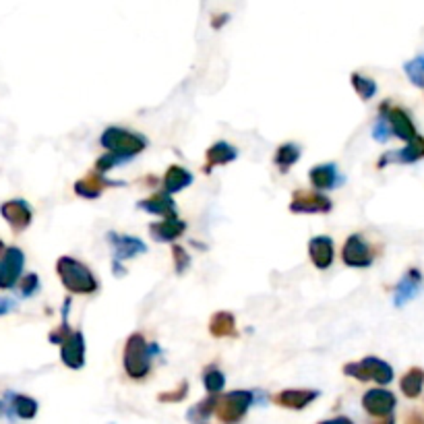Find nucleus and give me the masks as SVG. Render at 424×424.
I'll use <instances>...</instances> for the list:
<instances>
[{
  "label": "nucleus",
  "instance_id": "nucleus-23",
  "mask_svg": "<svg viewBox=\"0 0 424 424\" xmlns=\"http://www.w3.org/2000/svg\"><path fill=\"white\" fill-rule=\"evenodd\" d=\"M192 183V174L183 165H170L164 176V189L168 195L187 189Z\"/></svg>",
  "mask_w": 424,
  "mask_h": 424
},
{
  "label": "nucleus",
  "instance_id": "nucleus-7",
  "mask_svg": "<svg viewBox=\"0 0 424 424\" xmlns=\"http://www.w3.org/2000/svg\"><path fill=\"white\" fill-rule=\"evenodd\" d=\"M379 116L387 118V122H389V126H391V133H393L398 139H401V141L410 143L418 137L412 118H410V114H408L403 108L391 106L389 102H383V104H381V110H379Z\"/></svg>",
  "mask_w": 424,
  "mask_h": 424
},
{
  "label": "nucleus",
  "instance_id": "nucleus-35",
  "mask_svg": "<svg viewBox=\"0 0 424 424\" xmlns=\"http://www.w3.org/2000/svg\"><path fill=\"white\" fill-rule=\"evenodd\" d=\"M373 137H375L379 143H385L391 137V126H389V122H387V118L385 116L377 118V122H375V126H373Z\"/></svg>",
  "mask_w": 424,
  "mask_h": 424
},
{
  "label": "nucleus",
  "instance_id": "nucleus-28",
  "mask_svg": "<svg viewBox=\"0 0 424 424\" xmlns=\"http://www.w3.org/2000/svg\"><path fill=\"white\" fill-rule=\"evenodd\" d=\"M217 400H219L217 396H210V398H205L203 401H199L197 406H192L189 410L190 423H203V420H207L213 412H215V408H217Z\"/></svg>",
  "mask_w": 424,
  "mask_h": 424
},
{
  "label": "nucleus",
  "instance_id": "nucleus-12",
  "mask_svg": "<svg viewBox=\"0 0 424 424\" xmlns=\"http://www.w3.org/2000/svg\"><path fill=\"white\" fill-rule=\"evenodd\" d=\"M60 358L72 371L83 369V364H85V337H83L81 331H72L71 335L60 344Z\"/></svg>",
  "mask_w": 424,
  "mask_h": 424
},
{
  "label": "nucleus",
  "instance_id": "nucleus-37",
  "mask_svg": "<svg viewBox=\"0 0 424 424\" xmlns=\"http://www.w3.org/2000/svg\"><path fill=\"white\" fill-rule=\"evenodd\" d=\"M15 307H17V303H15L13 298H0V317H2V315H9Z\"/></svg>",
  "mask_w": 424,
  "mask_h": 424
},
{
  "label": "nucleus",
  "instance_id": "nucleus-29",
  "mask_svg": "<svg viewBox=\"0 0 424 424\" xmlns=\"http://www.w3.org/2000/svg\"><path fill=\"white\" fill-rule=\"evenodd\" d=\"M203 385H205V389H207L210 396H219V391L226 387V377H224V373L217 366L212 364L203 373Z\"/></svg>",
  "mask_w": 424,
  "mask_h": 424
},
{
  "label": "nucleus",
  "instance_id": "nucleus-18",
  "mask_svg": "<svg viewBox=\"0 0 424 424\" xmlns=\"http://www.w3.org/2000/svg\"><path fill=\"white\" fill-rule=\"evenodd\" d=\"M420 286H423V273L418 269H408L396 288V305L403 307L408 300H412L418 294Z\"/></svg>",
  "mask_w": 424,
  "mask_h": 424
},
{
  "label": "nucleus",
  "instance_id": "nucleus-19",
  "mask_svg": "<svg viewBox=\"0 0 424 424\" xmlns=\"http://www.w3.org/2000/svg\"><path fill=\"white\" fill-rule=\"evenodd\" d=\"M308 178H310V183H312L315 189L321 190L335 189V187H339V183H342V176H339L337 168L333 164L315 165V168L308 172Z\"/></svg>",
  "mask_w": 424,
  "mask_h": 424
},
{
  "label": "nucleus",
  "instance_id": "nucleus-24",
  "mask_svg": "<svg viewBox=\"0 0 424 424\" xmlns=\"http://www.w3.org/2000/svg\"><path fill=\"white\" fill-rule=\"evenodd\" d=\"M401 393L410 400H416L424 389V371L420 366H412L400 381Z\"/></svg>",
  "mask_w": 424,
  "mask_h": 424
},
{
  "label": "nucleus",
  "instance_id": "nucleus-10",
  "mask_svg": "<svg viewBox=\"0 0 424 424\" xmlns=\"http://www.w3.org/2000/svg\"><path fill=\"white\" fill-rule=\"evenodd\" d=\"M0 213L9 222V226L13 228L15 234H19V232H23L25 228H29V224L33 219V212H31L29 203L23 201V199H11V201L2 203Z\"/></svg>",
  "mask_w": 424,
  "mask_h": 424
},
{
  "label": "nucleus",
  "instance_id": "nucleus-43",
  "mask_svg": "<svg viewBox=\"0 0 424 424\" xmlns=\"http://www.w3.org/2000/svg\"><path fill=\"white\" fill-rule=\"evenodd\" d=\"M2 412H4V406H2V401H0V416H2Z\"/></svg>",
  "mask_w": 424,
  "mask_h": 424
},
{
  "label": "nucleus",
  "instance_id": "nucleus-20",
  "mask_svg": "<svg viewBox=\"0 0 424 424\" xmlns=\"http://www.w3.org/2000/svg\"><path fill=\"white\" fill-rule=\"evenodd\" d=\"M137 207L147 213H156V215H162V217H174L176 215V203L174 199L168 195V192H158L149 199H143L137 203Z\"/></svg>",
  "mask_w": 424,
  "mask_h": 424
},
{
  "label": "nucleus",
  "instance_id": "nucleus-38",
  "mask_svg": "<svg viewBox=\"0 0 424 424\" xmlns=\"http://www.w3.org/2000/svg\"><path fill=\"white\" fill-rule=\"evenodd\" d=\"M406 424H424V416L423 414H418V412H412V414L408 416Z\"/></svg>",
  "mask_w": 424,
  "mask_h": 424
},
{
  "label": "nucleus",
  "instance_id": "nucleus-36",
  "mask_svg": "<svg viewBox=\"0 0 424 424\" xmlns=\"http://www.w3.org/2000/svg\"><path fill=\"white\" fill-rule=\"evenodd\" d=\"M120 162H124L122 158H118L114 153H106L104 158H99L97 162H95V172H99V174H106L108 170H112V168H116Z\"/></svg>",
  "mask_w": 424,
  "mask_h": 424
},
{
  "label": "nucleus",
  "instance_id": "nucleus-3",
  "mask_svg": "<svg viewBox=\"0 0 424 424\" xmlns=\"http://www.w3.org/2000/svg\"><path fill=\"white\" fill-rule=\"evenodd\" d=\"M102 147L108 149V153H114L122 160H129L137 153H141L143 149L147 147V139L135 133V131H126V129H120V126H110L104 131L102 135Z\"/></svg>",
  "mask_w": 424,
  "mask_h": 424
},
{
  "label": "nucleus",
  "instance_id": "nucleus-4",
  "mask_svg": "<svg viewBox=\"0 0 424 424\" xmlns=\"http://www.w3.org/2000/svg\"><path fill=\"white\" fill-rule=\"evenodd\" d=\"M344 373L358 379V381H362V383L375 381L379 385H387V383L393 381V369L385 360L377 358V356H366L360 362H348L344 366Z\"/></svg>",
  "mask_w": 424,
  "mask_h": 424
},
{
  "label": "nucleus",
  "instance_id": "nucleus-13",
  "mask_svg": "<svg viewBox=\"0 0 424 424\" xmlns=\"http://www.w3.org/2000/svg\"><path fill=\"white\" fill-rule=\"evenodd\" d=\"M112 187H122V183L116 180H108L104 174L99 172H89L85 178L77 180L75 183V192L83 199H97L106 189H112Z\"/></svg>",
  "mask_w": 424,
  "mask_h": 424
},
{
  "label": "nucleus",
  "instance_id": "nucleus-22",
  "mask_svg": "<svg viewBox=\"0 0 424 424\" xmlns=\"http://www.w3.org/2000/svg\"><path fill=\"white\" fill-rule=\"evenodd\" d=\"M232 160H236V149L230 143H213L212 147L207 149V156H205V172H210L215 165L230 164Z\"/></svg>",
  "mask_w": 424,
  "mask_h": 424
},
{
  "label": "nucleus",
  "instance_id": "nucleus-42",
  "mask_svg": "<svg viewBox=\"0 0 424 424\" xmlns=\"http://www.w3.org/2000/svg\"><path fill=\"white\" fill-rule=\"evenodd\" d=\"M4 251H6V246H4V242H2V240H0V255H2V253H4Z\"/></svg>",
  "mask_w": 424,
  "mask_h": 424
},
{
  "label": "nucleus",
  "instance_id": "nucleus-32",
  "mask_svg": "<svg viewBox=\"0 0 424 424\" xmlns=\"http://www.w3.org/2000/svg\"><path fill=\"white\" fill-rule=\"evenodd\" d=\"M38 290H40V278H38V273H27V276L21 278V282H19V292H21L23 298L33 296Z\"/></svg>",
  "mask_w": 424,
  "mask_h": 424
},
{
  "label": "nucleus",
  "instance_id": "nucleus-11",
  "mask_svg": "<svg viewBox=\"0 0 424 424\" xmlns=\"http://www.w3.org/2000/svg\"><path fill=\"white\" fill-rule=\"evenodd\" d=\"M396 403H398L396 396L387 389H371L362 398V408L375 418L391 416V412L396 410Z\"/></svg>",
  "mask_w": 424,
  "mask_h": 424
},
{
  "label": "nucleus",
  "instance_id": "nucleus-14",
  "mask_svg": "<svg viewBox=\"0 0 424 424\" xmlns=\"http://www.w3.org/2000/svg\"><path fill=\"white\" fill-rule=\"evenodd\" d=\"M108 240L112 242L114 246V255H116V261L120 259H133L137 255H143L147 251L145 242L135 238V236H120L114 234V232H108Z\"/></svg>",
  "mask_w": 424,
  "mask_h": 424
},
{
  "label": "nucleus",
  "instance_id": "nucleus-17",
  "mask_svg": "<svg viewBox=\"0 0 424 424\" xmlns=\"http://www.w3.org/2000/svg\"><path fill=\"white\" fill-rule=\"evenodd\" d=\"M317 396L319 391H312V389H286L282 393H278L273 401L288 410H303L310 401L317 400Z\"/></svg>",
  "mask_w": 424,
  "mask_h": 424
},
{
  "label": "nucleus",
  "instance_id": "nucleus-2",
  "mask_svg": "<svg viewBox=\"0 0 424 424\" xmlns=\"http://www.w3.org/2000/svg\"><path fill=\"white\" fill-rule=\"evenodd\" d=\"M56 271L62 286L72 294H94L97 290V280L92 273V269L81 261L72 257H60L56 261Z\"/></svg>",
  "mask_w": 424,
  "mask_h": 424
},
{
  "label": "nucleus",
  "instance_id": "nucleus-39",
  "mask_svg": "<svg viewBox=\"0 0 424 424\" xmlns=\"http://www.w3.org/2000/svg\"><path fill=\"white\" fill-rule=\"evenodd\" d=\"M321 424H354L350 418H346V416H337V418H331V420H323Z\"/></svg>",
  "mask_w": 424,
  "mask_h": 424
},
{
  "label": "nucleus",
  "instance_id": "nucleus-8",
  "mask_svg": "<svg viewBox=\"0 0 424 424\" xmlns=\"http://www.w3.org/2000/svg\"><path fill=\"white\" fill-rule=\"evenodd\" d=\"M342 259L350 267H369L375 261V251L362 236L352 234L344 244Z\"/></svg>",
  "mask_w": 424,
  "mask_h": 424
},
{
  "label": "nucleus",
  "instance_id": "nucleus-21",
  "mask_svg": "<svg viewBox=\"0 0 424 424\" xmlns=\"http://www.w3.org/2000/svg\"><path fill=\"white\" fill-rule=\"evenodd\" d=\"M424 158V137H416L414 141H410L400 153H387L381 162H379V168H383L387 160H398L401 164H414L418 160Z\"/></svg>",
  "mask_w": 424,
  "mask_h": 424
},
{
  "label": "nucleus",
  "instance_id": "nucleus-33",
  "mask_svg": "<svg viewBox=\"0 0 424 424\" xmlns=\"http://www.w3.org/2000/svg\"><path fill=\"white\" fill-rule=\"evenodd\" d=\"M172 257H174V265H176V273H185L190 265V255L178 244L172 246Z\"/></svg>",
  "mask_w": 424,
  "mask_h": 424
},
{
  "label": "nucleus",
  "instance_id": "nucleus-41",
  "mask_svg": "<svg viewBox=\"0 0 424 424\" xmlns=\"http://www.w3.org/2000/svg\"><path fill=\"white\" fill-rule=\"evenodd\" d=\"M226 19H228V15H219V19H217V21H215V27H219V25L224 23V21H226Z\"/></svg>",
  "mask_w": 424,
  "mask_h": 424
},
{
  "label": "nucleus",
  "instance_id": "nucleus-40",
  "mask_svg": "<svg viewBox=\"0 0 424 424\" xmlns=\"http://www.w3.org/2000/svg\"><path fill=\"white\" fill-rule=\"evenodd\" d=\"M371 424H396V418H393V414H391V416H385V418H377L375 423Z\"/></svg>",
  "mask_w": 424,
  "mask_h": 424
},
{
  "label": "nucleus",
  "instance_id": "nucleus-9",
  "mask_svg": "<svg viewBox=\"0 0 424 424\" xmlns=\"http://www.w3.org/2000/svg\"><path fill=\"white\" fill-rule=\"evenodd\" d=\"M331 207L330 199L315 190H296L290 203V212L294 213H330Z\"/></svg>",
  "mask_w": 424,
  "mask_h": 424
},
{
  "label": "nucleus",
  "instance_id": "nucleus-31",
  "mask_svg": "<svg viewBox=\"0 0 424 424\" xmlns=\"http://www.w3.org/2000/svg\"><path fill=\"white\" fill-rule=\"evenodd\" d=\"M403 71L408 75V79L416 85V87H424V56H416L412 60H408L403 65Z\"/></svg>",
  "mask_w": 424,
  "mask_h": 424
},
{
  "label": "nucleus",
  "instance_id": "nucleus-25",
  "mask_svg": "<svg viewBox=\"0 0 424 424\" xmlns=\"http://www.w3.org/2000/svg\"><path fill=\"white\" fill-rule=\"evenodd\" d=\"M9 412L17 414L23 420H31L38 414V401L29 396H19V393H9Z\"/></svg>",
  "mask_w": 424,
  "mask_h": 424
},
{
  "label": "nucleus",
  "instance_id": "nucleus-6",
  "mask_svg": "<svg viewBox=\"0 0 424 424\" xmlns=\"http://www.w3.org/2000/svg\"><path fill=\"white\" fill-rule=\"evenodd\" d=\"M25 255L19 246H6L0 255V290H11L21 282Z\"/></svg>",
  "mask_w": 424,
  "mask_h": 424
},
{
  "label": "nucleus",
  "instance_id": "nucleus-30",
  "mask_svg": "<svg viewBox=\"0 0 424 424\" xmlns=\"http://www.w3.org/2000/svg\"><path fill=\"white\" fill-rule=\"evenodd\" d=\"M352 85L354 89H356V94L360 95L364 102L371 99V97H375V94H377V83L373 79L360 75V72H354L352 75Z\"/></svg>",
  "mask_w": 424,
  "mask_h": 424
},
{
  "label": "nucleus",
  "instance_id": "nucleus-5",
  "mask_svg": "<svg viewBox=\"0 0 424 424\" xmlns=\"http://www.w3.org/2000/svg\"><path fill=\"white\" fill-rule=\"evenodd\" d=\"M253 403V393L251 391H242V389H236L230 391L226 396H222L217 400V408H215V414L222 423L226 424H236L244 418V414L249 412Z\"/></svg>",
  "mask_w": 424,
  "mask_h": 424
},
{
  "label": "nucleus",
  "instance_id": "nucleus-16",
  "mask_svg": "<svg viewBox=\"0 0 424 424\" xmlns=\"http://www.w3.org/2000/svg\"><path fill=\"white\" fill-rule=\"evenodd\" d=\"M149 230H151L153 240H158V242H172L178 236L185 234L187 224L178 215H174V217H165V219H160V222L151 224Z\"/></svg>",
  "mask_w": 424,
  "mask_h": 424
},
{
  "label": "nucleus",
  "instance_id": "nucleus-34",
  "mask_svg": "<svg viewBox=\"0 0 424 424\" xmlns=\"http://www.w3.org/2000/svg\"><path fill=\"white\" fill-rule=\"evenodd\" d=\"M187 393H189V383L187 381H183V383H178L172 391H164V393H160L158 396V400L160 401H183L187 398Z\"/></svg>",
  "mask_w": 424,
  "mask_h": 424
},
{
  "label": "nucleus",
  "instance_id": "nucleus-1",
  "mask_svg": "<svg viewBox=\"0 0 424 424\" xmlns=\"http://www.w3.org/2000/svg\"><path fill=\"white\" fill-rule=\"evenodd\" d=\"M158 352V346H149L147 339L143 337L141 333H133L126 339L124 346V354H122V364L126 375L135 381H141L149 375L151 369V354Z\"/></svg>",
  "mask_w": 424,
  "mask_h": 424
},
{
  "label": "nucleus",
  "instance_id": "nucleus-27",
  "mask_svg": "<svg viewBox=\"0 0 424 424\" xmlns=\"http://www.w3.org/2000/svg\"><path fill=\"white\" fill-rule=\"evenodd\" d=\"M300 160V147L294 145V143H286V145H280L276 156H273V164L278 165L282 172H288L290 165L296 164Z\"/></svg>",
  "mask_w": 424,
  "mask_h": 424
},
{
  "label": "nucleus",
  "instance_id": "nucleus-15",
  "mask_svg": "<svg viewBox=\"0 0 424 424\" xmlns=\"http://www.w3.org/2000/svg\"><path fill=\"white\" fill-rule=\"evenodd\" d=\"M308 255L317 269H327L333 263V240L330 236H315L308 242Z\"/></svg>",
  "mask_w": 424,
  "mask_h": 424
},
{
  "label": "nucleus",
  "instance_id": "nucleus-26",
  "mask_svg": "<svg viewBox=\"0 0 424 424\" xmlns=\"http://www.w3.org/2000/svg\"><path fill=\"white\" fill-rule=\"evenodd\" d=\"M210 331L215 337H236V319L232 312H215L210 321Z\"/></svg>",
  "mask_w": 424,
  "mask_h": 424
}]
</instances>
